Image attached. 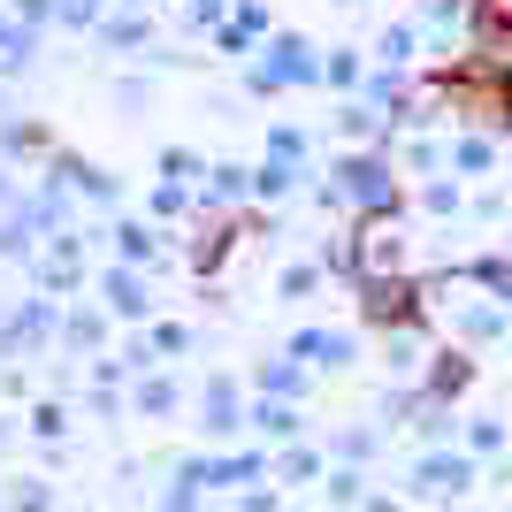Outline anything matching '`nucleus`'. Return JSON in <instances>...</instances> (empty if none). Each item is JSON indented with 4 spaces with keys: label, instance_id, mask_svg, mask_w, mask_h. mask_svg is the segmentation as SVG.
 I'll return each mask as SVG.
<instances>
[{
    "label": "nucleus",
    "instance_id": "f257e3e1",
    "mask_svg": "<svg viewBox=\"0 0 512 512\" xmlns=\"http://www.w3.org/2000/svg\"><path fill=\"white\" fill-rule=\"evenodd\" d=\"M421 490H467V467H459V459H428V467H421Z\"/></svg>",
    "mask_w": 512,
    "mask_h": 512
}]
</instances>
